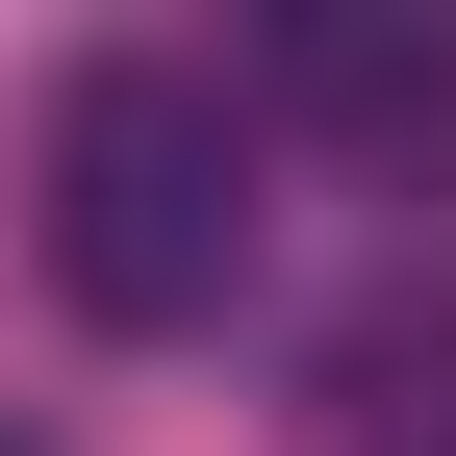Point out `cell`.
I'll return each instance as SVG.
<instances>
[{"mask_svg": "<svg viewBox=\"0 0 456 456\" xmlns=\"http://www.w3.org/2000/svg\"><path fill=\"white\" fill-rule=\"evenodd\" d=\"M26 228L51 279H77V330H228V279H254V127H228L203 51H77L26 127Z\"/></svg>", "mask_w": 456, "mask_h": 456, "instance_id": "6da1fadb", "label": "cell"}, {"mask_svg": "<svg viewBox=\"0 0 456 456\" xmlns=\"http://www.w3.org/2000/svg\"><path fill=\"white\" fill-rule=\"evenodd\" d=\"M279 77L330 102V127H456V26H406V0H305V26H279Z\"/></svg>", "mask_w": 456, "mask_h": 456, "instance_id": "7a4b0ae2", "label": "cell"}, {"mask_svg": "<svg viewBox=\"0 0 456 456\" xmlns=\"http://www.w3.org/2000/svg\"><path fill=\"white\" fill-rule=\"evenodd\" d=\"M0 456H26V431H0Z\"/></svg>", "mask_w": 456, "mask_h": 456, "instance_id": "3957f363", "label": "cell"}]
</instances>
